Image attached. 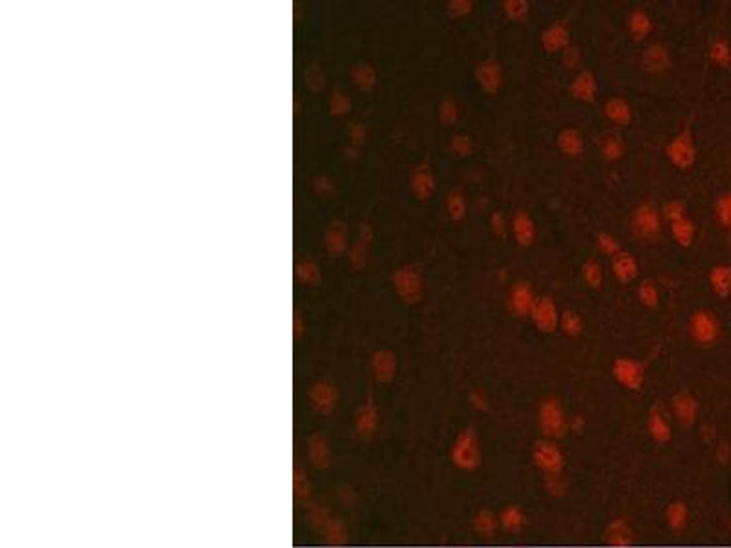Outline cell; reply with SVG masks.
<instances>
[{
  "instance_id": "obj_9",
  "label": "cell",
  "mask_w": 731,
  "mask_h": 548,
  "mask_svg": "<svg viewBox=\"0 0 731 548\" xmlns=\"http://www.w3.org/2000/svg\"><path fill=\"white\" fill-rule=\"evenodd\" d=\"M395 287L406 302H417L424 291L422 274L419 273L417 267H404L395 274Z\"/></svg>"
},
{
  "instance_id": "obj_6",
  "label": "cell",
  "mask_w": 731,
  "mask_h": 548,
  "mask_svg": "<svg viewBox=\"0 0 731 548\" xmlns=\"http://www.w3.org/2000/svg\"><path fill=\"white\" fill-rule=\"evenodd\" d=\"M536 300H538V296L534 293V287L529 282H515L511 287V291H508L506 304H508V309H511V313L514 316L529 319L532 309H534Z\"/></svg>"
},
{
  "instance_id": "obj_17",
  "label": "cell",
  "mask_w": 731,
  "mask_h": 548,
  "mask_svg": "<svg viewBox=\"0 0 731 548\" xmlns=\"http://www.w3.org/2000/svg\"><path fill=\"white\" fill-rule=\"evenodd\" d=\"M598 152L602 159L609 163L622 159L625 156V143H623L622 136L618 132H613V130L602 134L598 139Z\"/></svg>"
},
{
  "instance_id": "obj_3",
  "label": "cell",
  "mask_w": 731,
  "mask_h": 548,
  "mask_svg": "<svg viewBox=\"0 0 731 548\" xmlns=\"http://www.w3.org/2000/svg\"><path fill=\"white\" fill-rule=\"evenodd\" d=\"M689 335L700 346H712L718 335H721V322L715 316V313L707 311V309H698L691 314L689 319Z\"/></svg>"
},
{
  "instance_id": "obj_36",
  "label": "cell",
  "mask_w": 731,
  "mask_h": 548,
  "mask_svg": "<svg viewBox=\"0 0 731 548\" xmlns=\"http://www.w3.org/2000/svg\"><path fill=\"white\" fill-rule=\"evenodd\" d=\"M728 236H730V245H731V227L728 229Z\"/></svg>"
},
{
  "instance_id": "obj_28",
  "label": "cell",
  "mask_w": 731,
  "mask_h": 548,
  "mask_svg": "<svg viewBox=\"0 0 731 548\" xmlns=\"http://www.w3.org/2000/svg\"><path fill=\"white\" fill-rule=\"evenodd\" d=\"M596 250H598L600 255L609 256V258L613 259L614 256L620 255L623 249L616 236L611 234V232H600V234L596 236Z\"/></svg>"
},
{
  "instance_id": "obj_21",
  "label": "cell",
  "mask_w": 731,
  "mask_h": 548,
  "mask_svg": "<svg viewBox=\"0 0 731 548\" xmlns=\"http://www.w3.org/2000/svg\"><path fill=\"white\" fill-rule=\"evenodd\" d=\"M447 212L451 221L461 223L468 216V200L461 188H451L447 196Z\"/></svg>"
},
{
  "instance_id": "obj_14",
  "label": "cell",
  "mask_w": 731,
  "mask_h": 548,
  "mask_svg": "<svg viewBox=\"0 0 731 548\" xmlns=\"http://www.w3.org/2000/svg\"><path fill=\"white\" fill-rule=\"evenodd\" d=\"M614 377L629 389H638L643 380L642 364L633 358H618L614 364Z\"/></svg>"
},
{
  "instance_id": "obj_5",
  "label": "cell",
  "mask_w": 731,
  "mask_h": 548,
  "mask_svg": "<svg viewBox=\"0 0 731 548\" xmlns=\"http://www.w3.org/2000/svg\"><path fill=\"white\" fill-rule=\"evenodd\" d=\"M560 316L561 313L558 309V304L549 294L538 296L534 309L530 313V320L534 322V325L540 329L541 333H554L556 329L560 328Z\"/></svg>"
},
{
  "instance_id": "obj_18",
  "label": "cell",
  "mask_w": 731,
  "mask_h": 548,
  "mask_svg": "<svg viewBox=\"0 0 731 548\" xmlns=\"http://www.w3.org/2000/svg\"><path fill=\"white\" fill-rule=\"evenodd\" d=\"M412 191L419 200H430L435 192V176L428 165H421L412 174Z\"/></svg>"
},
{
  "instance_id": "obj_23",
  "label": "cell",
  "mask_w": 731,
  "mask_h": 548,
  "mask_svg": "<svg viewBox=\"0 0 731 548\" xmlns=\"http://www.w3.org/2000/svg\"><path fill=\"white\" fill-rule=\"evenodd\" d=\"M581 278H584L585 285L594 291L604 285V269H602V264L598 259H585L584 265H581Z\"/></svg>"
},
{
  "instance_id": "obj_16",
  "label": "cell",
  "mask_w": 731,
  "mask_h": 548,
  "mask_svg": "<svg viewBox=\"0 0 731 548\" xmlns=\"http://www.w3.org/2000/svg\"><path fill=\"white\" fill-rule=\"evenodd\" d=\"M611 271H613V276L618 280L620 284H631L638 276L640 265H638L636 256L627 252V250H622L620 255H616L611 259Z\"/></svg>"
},
{
  "instance_id": "obj_24",
  "label": "cell",
  "mask_w": 731,
  "mask_h": 548,
  "mask_svg": "<svg viewBox=\"0 0 731 548\" xmlns=\"http://www.w3.org/2000/svg\"><path fill=\"white\" fill-rule=\"evenodd\" d=\"M709 61L716 68L726 70L731 66V45L726 39H715L709 46Z\"/></svg>"
},
{
  "instance_id": "obj_29",
  "label": "cell",
  "mask_w": 731,
  "mask_h": 548,
  "mask_svg": "<svg viewBox=\"0 0 731 548\" xmlns=\"http://www.w3.org/2000/svg\"><path fill=\"white\" fill-rule=\"evenodd\" d=\"M673 406H675L677 415L680 417L682 421L689 422L697 415V401H695L691 395H687V393L678 395L677 398H675V402H673Z\"/></svg>"
},
{
  "instance_id": "obj_13",
  "label": "cell",
  "mask_w": 731,
  "mask_h": 548,
  "mask_svg": "<svg viewBox=\"0 0 731 548\" xmlns=\"http://www.w3.org/2000/svg\"><path fill=\"white\" fill-rule=\"evenodd\" d=\"M625 30L634 42H643L654 30L653 17L643 8H634L625 19Z\"/></svg>"
},
{
  "instance_id": "obj_10",
  "label": "cell",
  "mask_w": 731,
  "mask_h": 548,
  "mask_svg": "<svg viewBox=\"0 0 731 548\" xmlns=\"http://www.w3.org/2000/svg\"><path fill=\"white\" fill-rule=\"evenodd\" d=\"M511 234L520 247H532L538 238L534 218L527 211H515L511 218Z\"/></svg>"
},
{
  "instance_id": "obj_34",
  "label": "cell",
  "mask_w": 731,
  "mask_h": 548,
  "mask_svg": "<svg viewBox=\"0 0 731 548\" xmlns=\"http://www.w3.org/2000/svg\"><path fill=\"white\" fill-rule=\"evenodd\" d=\"M490 229L492 232L499 238V240H503L508 232H511V220L506 218L505 212L503 211H496V212H492L490 216Z\"/></svg>"
},
{
  "instance_id": "obj_22",
  "label": "cell",
  "mask_w": 731,
  "mask_h": 548,
  "mask_svg": "<svg viewBox=\"0 0 731 548\" xmlns=\"http://www.w3.org/2000/svg\"><path fill=\"white\" fill-rule=\"evenodd\" d=\"M501 10L511 22L515 24H523L530 17V4L527 0H503L501 2Z\"/></svg>"
},
{
  "instance_id": "obj_35",
  "label": "cell",
  "mask_w": 731,
  "mask_h": 548,
  "mask_svg": "<svg viewBox=\"0 0 731 548\" xmlns=\"http://www.w3.org/2000/svg\"><path fill=\"white\" fill-rule=\"evenodd\" d=\"M561 57H563L565 66H567V68H570V70L578 68L579 64H581V61H584L581 49H579L578 46H575V45H570L569 48L565 49L563 54H561Z\"/></svg>"
},
{
  "instance_id": "obj_27",
  "label": "cell",
  "mask_w": 731,
  "mask_h": 548,
  "mask_svg": "<svg viewBox=\"0 0 731 548\" xmlns=\"http://www.w3.org/2000/svg\"><path fill=\"white\" fill-rule=\"evenodd\" d=\"M560 329L567 337H578L584 331V319L575 309H565L560 316Z\"/></svg>"
},
{
  "instance_id": "obj_12",
  "label": "cell",
  "mask_w": 731,
  "mask_h": 548,
  "mask_svg": "<svg viewBox=\"0 0 731 548\" xmlns=\"http://www.w3.org/2000/svg\"><path fill=\"white\" fill-rule=\"evenodd\" d=\"M602 112H604L605 119L609 122H613L614 127H629L634 119L633 104L629 103L625 97H622V95L609 97L604 103Z\"/></svg>"
},
{
  "instance_id": "obj_4",
  "label": "cell",
  "mask_w": 731,
  "mask_h": 548,
  "mask_svg": "<svg viewBox=\"0 0 731 548\" xmlns=\"http://www.w3.org/2000/svg\"><path fill=\"white\" fill-rule=\"evenodd\" d=\"M474 79L486 95H497L505 84V72L499 61L483 59L474 68Z\"/></svg>"
},
{
  "instance_id": "obj_25",
  "label": "cell",
  "mask_w": 731,
  "mask_h": 548,
  "mask_svg": "<svg viewBox=\"0 0 731 548\" xmlns=\"http://www.w3.org/2000/svg\"><path fill=\"white\" fill-rule=\"evenodd\" d=\"M638 300L645 309H657L660 305V289L653 280H643L638 285Z\"/></svg>"
},
{
  "instance_id": "obj_19",
  "label": "cell",
  "mask_w": 731,
  "mask_h": 548,
  "mask_svg": "<svg viewBox=\"0 0 731 548\" xmlns=\"http://www.w3.org/2000/svg\"><path fill=\"white\" fill-rule=\"evenodd\" d=\"M669 230H671L675 243H677L678 247H682V249H689L693 245V241H695V236H697V227H695V223H693V220L689 216L682 218V220L669 223Z\"/></svg>"
},
{
  "instance_id": "obj_31",
  "label": "cell",
  "mask_w": 731,
  "mask_h": 548,
  "mask_svg": "<svg viewBox=\"0 0 731 548\" xmlns=\"http://www.w3.org/2000/svg\"><path fill=\"white\" fill-rule=\"evenodd\" d=\"M715 216L716 221L722 227L730 229L731 227V192H724L716 198L715 201Z\"/></svg>"
},
{
  "instance_id": "obj_20",
  "label": "cell",
  "mask_w": 731,
  "mask_h": 548,
  "mask_svg": "<svg viewBox=\"0 0 731 548\" xmlns=\"http://www.w3.org/2000/svg\"><path fill=\"white\" fill-rule=\"evenodd\" d=\"M709 285L716 296L728 298L731 294V265H715L709 271Z\"/></svg>"
},
{
  "instance_id": "obj_15",
  "label": "cell",
  "mask_w": 731,
  "mask_h": 548,
  "mask_svg": "<svg viewBox=\"0 0 731 548\" xmlns=\"http://www.w3.org/2000/svg\"><path fill=\"white\" fill-rule=\"evenodd\" d=\"M556 145L560 148V152L565 157H570V159H578L581 157L585 150V137L584 134L579 132L578 128L567 127L563 130H560L558 137H556Z\"/></svg>"
},
{
  "instance_id": "obj_8",
  "label": "cell",
  "mask_w": 731,
  "mask_h": 548,
  "mask_svg": "<svg viewBox=\"0 0 731 548\" xmlns=\"http://www.w3.org/2000/svg\"><path fill=\"white\" fill-rule=\"evenodd\" d=\"M541 46L547 54L556 55V54H563L565 49L569 48L572 42H570V28L565 20H554L552 24H549L541 31Z\"/></svg>"
},
{
  "instance_id": "obj_1",
  "label": "cell",
  "mask_w": 731,
  "mask_h": 548,
  "mask_svg": "<svg viewBox=\"0 0 731 548\" xmlns=\"http://www.w3.org/2000/svg\"><path fill=\"white\" fill-rule=\"evenodd\" d=\"M629 223L638 240H642L643 243H653L662 234V211L651 201H645L631 212Z\"/></svg>"
},
{
  "instance_id": "obj_30",
  "label": "cell",
  "mask_w": 731,
  "mask_h": 548,
  "mask_svg": "<svg viewBox=\"0 0 731 548\" xmlns=\"http://www.w3.org/2000/svg\"><path fill=\"white\" fill-rule=\"evenodd\" d=\"M450 152L456 157H465L470 156L474 152V141L468 134H456V136L450 139Z\"/></svg>"
},
{
  "instance_id": "obj_11",
  "label": "cell",
  "mask_w": 731,
  "mask_h": 548,
  "mask_svg": "<svg viewBox=\"0 0 731 548\" xmlns=\"http://www.w3.org/2000/svg\"><path fill=\"white\" fill-rule=\"evenodd\" d=\"M570 95L579 103H594L598 97V81L591 70H579L569 86Z\"/></svg>"
},
{
  "instance_id": "obj_7",
  "label": "cell",
  "mask_w": 731,
  "mask_h": 548,
  "mask_svg": "<svg viewBox=\"0 0 731 548\" xmlns=\"http://www.w3.org/2000/svg\"><path fill=\"white\" fill-rule=\"evenodd\" d=\"M640 68L649 75H664L671 70V54L668 46L654 42L640 55Z\"/></svg>"
},
{
  "instance_id": "obj_2",
  "label": "cell",
  "mask_w": 731,
  "mask_h": 548,
  "mask_svg": "<svg viewBox=\"0 0 731 548\" xmlns=\"http://www.w3.org/2000/svg\"><path fill=\"white\" fill-rule=\"evenodd\" d=\"M666 156L669 163L678 170H689L697 163V145L691 132H680L666 147Z\"/></svg>"
},
{
  "instance_id": "obj_33",
  "label": "cell",
  "mask_w": 731,
  "mask_h": 548,
  "mask_svg": "<svg viewBox=\"0 0 731 548\" xmlns=\"http://www.w3.org/2000/svg\"><path fill=\"white\" fill-rule=\"evenodd\" d=\"M662 218L666 221H669V223H673V221L682 220V218H687L686 203H684V201H680V200L668 201V203H666V205L662 207Z\"/></svg>"
},
{
  "instance_id": "obj_32",
  "label": "cell",
  "mask_w": 731,
  "mask_h": 548,
  "mask_svg": "<svg viewBox=\"0 0 731 548\" xmlns=\"http://www.w3.org/2000/svg\"><path fill=\"white\" fill-rule=\"evenodd\" d=\"M474 8H476L474 0H450L447 4L448 15L453 20L467 19L468 15H472Z\"/></svg>"
},
{
  "instance_id": "obj_26",
  "label": "cell",
  "mask_w": 731,
  "mask_h": 548,
  "mask_svg": "<svg viewBox=\"0 0 731 548\" xmlns=\"http://www.w3.org/2000/svg\"><path fill=\"white\" fill-rule=\"evenodd\" d=\"M437 113H439V121H441L442 124L453 127V124L461 119V106H459V103H457L456 99L448 95V97H444L441 103H439Z\"/></svg>"
}]
</instances>
